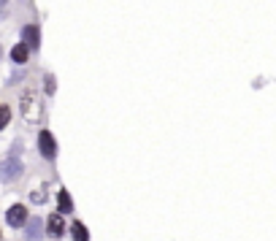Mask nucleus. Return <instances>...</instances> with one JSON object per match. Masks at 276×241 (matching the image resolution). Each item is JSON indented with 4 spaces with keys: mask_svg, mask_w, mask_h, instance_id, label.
<instances>
[{
    "mask_svg": "<svg viewBox=\"0 0 276 241\" xmlns=\"http://www.w3.org/2000/svg\"><path fill=\"white\" fill-rule=\"evenodd\" d=\"M22 38H25V46L33 52H38L41 49V30H38V25H25V30H22Z\"/></svg>",
    "mask_w": 276,
    "mask_h": 241,
    "instance_id": "4",
    "label": "nucleus"
},
{
    "mask_svg": "<svg viewBox=\"0 0 276 241\" xmlns=\"http://www.w3.org/2000/svg\"><path fill=\"white\" fill-rule=\"evenodd\" d=\"M9 122H11V109L6 103H0V130H3Z\"/></svg>",
    "mask_w": 276,
    "mask_h": 241,
    "instance_id": "10",
    "label": "nucleus"
},
{
    "mask_svg": "<svg viewBox=\"0 0 276 241\" xmlns=\"http://www.w3.org/2000/svg\"><path fill=\"white\" fill-rule=\"evenodd\" d=\"M46 233H49L52 238H63V233H65V219H63V214H60V211L49 214V219H46Z\"/></svg>",
    "mask_w": 276,
    "mask_h": 241,
    "instance_id": "5",
    "label": "nucleus"
},
{
    "mask_svg": "<svg viewBox=\"0 0 276 241\" xmlns=\"http://www.w3.org/2000/svg\"><path fill=\"white\" fill-rule=\"evenodd\" d=\"M38 152L46 157V160H55L57 157V141L49 130H41L38 133Z\"/></svg>",
    "mask_w": 276,
    "mask_h": 241,
    "instance_id": "1",
    "label": "nucleus"
},
{
    "mask_svg": "<svg viewBox=\"0 0 276 241\" xmlns=\"http://www.w3.org/2000/svg\"><path fill=\"white\" fill-rule=\"evenodd\" d=\"M28 206H22V203H14L9 211H6V219H9V225L11 227H22L25 222H28Z\"/></svg>",
    "mask_w": 276,
    "mask_h": 241,
    "instance_id": "3",
    "label": "nucleus"
},
{
    "mask_svg": "<svg viewBox=\"0 0 276 241\" xmlns=\"http://www.w3.org/2000/svg\"><path fill=\"white\" fill-rule=\"evenodd\" d=\"M71 236H73V241H90V230H87V225L84 222H73L71 225Z\"/></svg>",
    "mask_w": 276,
    "mask_h": 241,
    "instance_id": "8",
    "label": "nucleus"
},
{
    "mask_svg": "<svg viewBox=\"0 0 276 241\" xmlns=\"http://www.w3.org/2000/svg\"><path fill=\"white\" fill-rule=\"evenodd\" d=\"M28 55H30V49H28L25 44H17L14 49H11V60H14L17 65H25V63H28Z\"/></svg>",
    "mask_w": 276,
    "mask_h": 241,
    "instance_id": "9",
    "label": "nucleus"
},
{
    "mask_svg": "<svg viewBox=\"0 0 276 241\" xmlns=\"http://www.w3.org/2000/svg\"><path fill=\"white\" fill-rule=\"evenodd\" d=\"M6 3H9V0H0V11H3V6H6Z\"/></svg>",
    "mask_w": 276,
    "mask_h": 241,
    "instance_id": "13",
    "label": "nucleus"
},
{
    "mask_svg": "<svg viewBox=\"0 0 276 241\" xmlns=\"http://www.w3.org/2000/svg\"><path fill=\"white\" fill-rule=\"evenodd\" d=\"M33 203H44V200H46V192H33Z\"/></svg>",
    "mask_w": 276,
    "mask_h": 241,
    "instance_id": "12",
    "label": "nucleus"
},
{
    "mask_svg": "<svg viewBox=\"0 0 276 241\" xmlns=\"http://www.w3.org/2000/svg\"><path fill=\"white\" fill-rule=\"evenodd\" d=\"M57 206H60V214H71L73 211V198H71V192L68 190H60V195H57Z\"/></svg>",
    "mask_w": 276,
    "mask_h": 241,
    "instance_id": "7",
    "label": "nucleus"
},
{
    "mask_svg": "<svg viewBox=\"0 0 276 241\" xmlns=\"http://www.w3.org/2000/svg\"><path fill=\"white\" fill-rule=\"evenodd\" d=\"M25 238L28 241L41 238V219L38 217H28V222H25Z\"/></svg>",
    "mask_w": 276,
    "mask_h": 241,
    "instance_id": "6",
    "label": "nucleus"
},
{
    "mask_svg": "<svg viewBox=\"0 0 276 241\" xmlns=\"http://www.w3.org/2000/svg\"><path fill=\"white\" fill-rule=\"evenodd\" d=\"M44 87H46V92H49V95H55L57 84H55V76H52V73H46V76H44Z\"/></svg>",
    "mask_w": 276,
    "mask_h": 241,
    "instance_id": "11",
    "label": "nucleus"
},
{
    "mask_svg": "<svg viewBox=\"0 0 276 241\" xmlns=\"http://www.w3.org/2000/svg\"><path fill=\"white\" fill-rule=\"evenodd\" d=\"M0 241H3V233H0Z\"/></svg>",
    "mask_w": 276,
    "mask_h": 241,
    "instance_id": "14",
    "label": "nucleus"
},
{
    "mask_svg": "<svg viewBox=\"0 0 276 241\" xmlns=\"http://www.w3.org/2000/svg\"><path fill=\"white\" fill-rule=\"evenodd\" d=\"M19 173H22V163L17 157H6L0 163V182H14L19 179Z\"/></svg>",
    "mask_w": 276,
    "mask_h": 241,
    "instance_id": "2",
    "label": "nucleus"
}]
</instances>
